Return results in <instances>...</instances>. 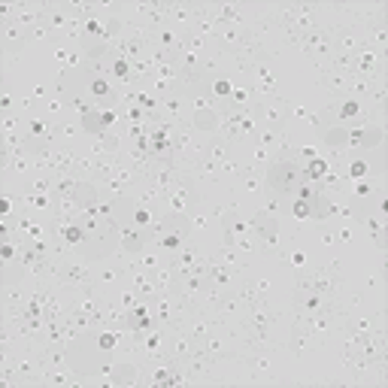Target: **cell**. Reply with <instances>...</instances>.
Masks as SVG:
<instances>
[{
	"label": "cell",
	"mask_w": 388,
	"mask_h": 388,
	"mask_svg": "<svg viewBox=\"0 0 388 388\" xmlns=\"http://www.w3.org/2000/svg\"><path fill=\"white\" fill-rule=\"evenodd\" d=\"M207 197H204V188H200V182L194 179V176L182 173L179 182L173 185L170 191L161 194V213H185L191 216L197 207H204Z\"/></svg>",
	"instance_id": "cell-1"
},
{
	"label": "cell",
	"mask_w": 388,
	"mask_h": 388,
	"mask_svg": "<svg viewBox=\"0 0 388 388\" xmlns=\"http://www.w3.org/2000/svg\"><path fill=\"white\" fill-rule=\"evenodd\" d=\"M264 185L270 191L282 194V197H291L297 194V188L304 185V164L301 161H270L267 170H264Z\"/></svg>",
	"instance_id": "cell-2"
},
{
	"label": "cell",
	"mask_w": 388,
	"mask_h": 388,
	"mask_svg": "<svg viewBox=\"0 0 388 388\" xmlns=\"http://www.w3.org/2000/svg\"><path fill=\"white\" fill-rule=\"evenodd\" d=\"M297 49H304V55L313 61L315 67H324L328 58L334 55V28L331 24H315L301 37Z\"/></svg>",
	"instance_id": "cell-3"
},
{
	"label": "cell",
	"mask_w": 388,
	"mask_h": 388,
	"mask_svg": "<svg viewBox=\"0 0 388 388\" xmlns=\"http://www.w3.org/2000/svg\"><path fill=\"white\" fill-rule=\"evenodd\" d=\"M310 282L313 291H319L324 301L346 294V273L340 261H328V267H310Z\"/></svg>",
	"instance_id": "cell-4"
},
{
	"label": "cell",
	"mask_w": 388,
	"mask_h": 388,
	"mask_svg": "<svg viewBox=\"0 0 388 388\" xmlns=\"http://www.w3.org/2000/svg\"><path fill=\"white\" fill-rule=\"evenodd\" d=\"M252 112L255 119H258V128H276V130H285L288 121H291V107L282 97H258V100L252 103Z\"/></svg>",
	"instance_id": "cell-5"
},
{
	"label": "cell",
	"mask_w": 388,
	"mask_h": 388,
	"mask_svg": "<svg viewBox=\"0 0 388 388\" xmlns=\"http://www.w3.org/2000/svg\"><path fill=\"white\" fill-rule=\"evenodd\" d=\"M252 234H255V240H258L261 246V255H279V218L276 216H270V213H264V209H258V213L252 216Z\"/></svg>",
	"instance_id": "cell-6"
},
{
	"label": "cell",
	"mask_w": 388,
	"mask_h": 388,
	"mask_svg": "<svg viewBox=\"0 0 388 388\" xmlns=\"http://www.w3.org/2000/svg\"><path fill=\"white\" fill-rule=\"evenodd\" d=\"M331 112V119H337V125L343 128H364V103L355 100V97H334V100L324 107Z\"/></svg>",
	"instance_id": "cell-7"
},
{
	"label": "cell",
	"mask_w": 388,
	"mask_h": 388,
	"mask_svg": "<svg viewBox=\"0 0 388 388\" xmlns=\"http://www.w3.org/2000/svg\"><path fill=\"white\" fill-rule=\"evenodd\" d=\"M240 364L249 370V379L252 382H279L273 376V364L267 358V352H243L240 355Z\"/></svg>",
	"instance_id": "cell-8"
},
{
	"label": "cell",
	"mask_w": 388,
	"mask_h": 388,
	"mask_svg": "<svg viewBox=\"0 0 388 388\" xmlns=\"http://www.w3.org/2000/svg\"><path fill=\"white\" fill-rule=\"evenodd\" d=\"M155 328H158V324H155L152 306H149L146 301H140L137 306H130V310H128V334H130V340L146 337V334L155 331Z\"/></svg>",
	"instance_id": "cell-9"
},
{
	"label": "cell",
	"mask_w": 388,
	"mask_h": 388,
	"mask_svg": "<svg viewBox=\"0 0 388 388\" xmlns=\"http://www.w3.org/2000/svg\"><path fill=\"white\" fill-rule=\"evenodd\" d=\"M252 234V225L243 222V216L237 209H227L222 218V246H237V240Z\"/></svg>",
	"instance_id": "cell-10"
},
{
	"label": "cell",
	"mask_w": 388,
	"mask_h": 388,
	"mask_svg": "<svg viewBox=\"0 0 388 388\" xmlns=\"http://www.w3.org/2000/svg\"><path fill=\"white\" fill-rule=\"evenodd\" d=\"M119 249L137 258L140 252L149 249V237H146V231H140V227H134V225H119Z\"/></svg>",
	"instance_id": "cell-11"
},
{
	"label": "cell",
	"mask_w": 388,
	"mask_h": 388,
	"mask_svg": "<svg viewBox=\"0 0 388 388\" xmlns=\"http://www.w3.org/2000/svg\"><path fill=\"white\" fill-rule=\"evenodd\" d=\"M279 315H282V313L276 310V306H270V304L261 297L258 304L246 306V315H243V319L249 322V324H258V328H270V324L279 322Z\"/></svg>",
	"instance_id": "cell-12"
},
{
	"label": "cell",
	"mask_w": 388,
	"mask_h": 388,
	"mask_svg": "<svg viewBox=\"0 0 388 388\" xmlns=\"http://www.w3.org/2000/svg\"><path fill=\"white\" fill-rule=\"evenodd\" d=\"M185 173H188V176H194V179H197L200 185H218V182H222V176H225V173H222V164L209 161L207 155L200 158V161H194V164H191Z\"/></svg>",
	"instance_id": "cell-13"
},
{
	"label": "cell",
	"mask_w": 388,
	"mask_h": 388,
	"mask_svg": "<svg viewBox=\"0 0 388 388\" xmlns=\"http://www.w3.org/2000/svg\"><path fill=\"white\" fill-rule=\"evenodd\" d=\"M237 276H240V273H234L231 267H225V264L207 258V285L222 288V291H231L234 282H237Z\"/></svg>",
	"instance_id": "cell-14"
},
{
	"label": "cell",
	"mask_w": 388,
	"mask_h": 388,
	"mask_svg": "<svg viewBox=\"0 0 388 388\" xmlns=\"http://www.w3.org/2000/svg\"><path fill=\"white\" fill-rule=\"evenodd\" d=\"M319 85L331 97H346L349 94V76L337 73V70H331V67H319Z\"/></svg>",
	"instance_id": "cell-15"
},
{
	"label": "cell",
	"mask_w": 388,
	"mask_h": 388,
	"mask_svg": "<svg viewBox=\"0 0 388 388\" xmlns=\"http://www.w3.org/2000/svg\"><path fill=\"white\" fill-rule=\"evenodd\" d=\"M185 121H188L191 130L218 134V107H216V110H194V112H185Z\"/></svg>",
	"instance_id": "cell-16"
},
{
	"label": "cell",
	"mask_w": 388,
	"mask_h": 388,
	"mask_svg": "<svg viewBox=\"0 0 388 388\" xmlns=\"http://www.w3.org/2000/svg\"><path fill=\"white\" fill-rule=\"evenodd\" d=\"M167 24H176L179 31H191L194 28V3H167Z\"/></svg>",
	"instance_id": "cell-17"
},
{
	"label": "cell",
	"mask_w": 388,
	"mask_h": 388,
	"mask_svg": "<svg viewBox=\"0 0 388 388\" xmlns=\"http://www.w3.org/2000/svg\"><path fill=\"white\" fill-rule=\"evenodd\" d=\"M188 240H191V234H188V231H164L152 246H155V249L161 252V255H167V258H173V255L179 252Z\"/></svg>",
	"instance_id": "cell-18"
},
{
	"label": "cell",
	"mask_w": 388,
	"mask_h": 388,
	"mask_svg": "<svg viewBox=\"0 0 388 388\" xmlns=\"http://www.w3.org/2000/svg\"><path fill=\"white\" fill-rule=\"evenodd\" d=\"M358 227H364V231L373 237L376 249L385 252V246H388L385 240H388V237H385V218L382 216H379V213H364V216H361V222H358Z\"/></svg>",
	"instance_id": "cell-19"
},
{
	"label": "cell",
	"mask_w": 388,
	"mask_h": 388,
	"mask_svg": "<svg viewBox=\"0 0 388 388\" xmlns=\"http://www.w3.org/2000/svg\"><path fill=\"white\" fill-rule=\"evenodd\" d=\"M252 73H255V91H258V97H276V82H273V73L267 67V61H258V64H252Z\"/></svg>",
	"instance_id": "cell-20"
},
{
	"label": "cell",
	"mask_w": 388,
	"mask_h": 388,
	"mask_svg": "<svg viewBox=\"0 0 388 388\" xmlns=\"http://www.w3.org/2000/svg\"><path fill=\"white\" fill-rule=\"evenodd\" d=\"M128 276V267H94V285L103 291L119 288Z\"/></svg>",
	"instance_id": "cell-21"
},
{
	"label": "cell",
	"mask_w": 388,
	"mask_h": 388,
	"mask_svg": "<svg viewBox=\"0 0 388 388\" xmlns=\"http://www.w3.org/2000/svg\"><path fill=\"white\" fill-rule=\"evenodd\" d=\"M385 128L382 125H364L358 128V152H373V149L382 146Z\"/></svg>",
	"instance_id": "cell-22"
},
{
	"label": "cell",
	"mask_w": 388,
	"mask_h": 388,
	"mask_svg": "<svg viewBox=\"0 0 388 388\" xmlns=\"http://www.w3.org/2000/svg\"><path fill=\"white\" fill-rule=\"evenodd\" d=\"M258 100V91H255V85H240V88H234L231 97H227V107H231L234 112H243V110H249L252 103Z\"/></svg>",
	"instance_id": "cell-23"
},
{
	"label": "cell",
	"mask_w": 388,
	"mask_h": 388,
	"mask_svg": "<svg viewBox=\"0 0 388 388\" xmlns=\"http://www.w3.org/2000/svg\"><path fill=\"white\" fill-rule=\"evenodd\" d=\"M121 149H125V140H121L119 130H107V134L97 137L94 155H121Z\"/></svg>",
	"instance_id": "cell-24"
},
{
	"label": "cell",
	"mask_w": 388,
	"mask_h": 388,
	"mask_svg": "<svg viewBox=\"0 0 388 388\" xmlns=\"http://www.w3.org/2000/svg\"><path fill=\"white\" fill-rule=\"evenodd\" d=\"M207 158H209V161H216V164H225L227 158H234V143H227L225 137L213 134V140L207 143Z\"/></svg>",
	"instance_id": "cell-25"
},
{
	"label": "cell",
	"mask_w": 388,
	"mask_h": 388,
	"mask_svg": "<svg viewBox=\"0 0 388 388\" xmlns=\"http://www.w3.org/2000/svg\"><path fill=\"white\" fill-rule=\"evenodd\" d=\"M237 182H240L243 194H261L264 188H267V185H264V170H258L252 161H249V170H246Z\"/></svg>",
	"instance_id": "cell-26"
},
{
	"label": "cell",
	"mask_w": 388,
	"mask_h": 388,
	"mask_svg": "<svg viewBox=\"0 0 388 388\" xmlns=\"http://www.w3.org/2000/svg\"><path fill=\"white\" fill-rule=\"evenodd\" d=\"M331 170V164H328V158L319 155V158H313V161H306L304 164V182H310V185H319L324 179V173Z\"/></svg>",
	"instance_id": "cell-27"
},
{
	"label": "cell",
	"mask_w": 388,
	"mask_h": 388,
	"mask_svg": "<svg viewBox=\"0 0 388 388\" xmlns=\"http://www.w3.org/2000/svg\"><path fill=\"white\" fill-rule=\"evenodd\" d=\"M376 82H379L376 76H349V97H355V100L370 97V91H373Z\"/></svg>",
	"instance_id": "cell-28"
},
{
	"label": "cell",
	"mask_w": 388,
	"mask_h": 388,
	"mask_svg": "<svg viewBox=\"0 0 388 388\" xmlns=\"http://www.w3.org/2000/svg\"><path fill=\"white\" fill-rule=\"evenodd\" d=\"M79 128H82L88 137L107 134V128H103V121H100V107H97L94 112H88V116H79Z\"/></svg>",
	"instance_id": "cell-29"
},
{
	"label": "cell",
	"mask_w": 388,
	"mask_h": 388,
	"mask_svg": "<svg viewBox=\"0 0 388 388\" xmlns=\"http://www.w3.org/2000/svg\"><path fill=\"white\" fill-rule=\"evenodd\" d=\"M373 194H382V185H379L376 179H355V188H352V200H367L373 197Z\"/></svg>",
	"instance_id": "cell-30"
},
{
	"label": "cell",
	"mask_w": 388,
	"mask_h": 388,
	"mask_svg": "<svg viewBox=\"0 0 388 388\" xmlns=\"http://www.w3.org/2000/svg\"><path fill=\"white\" fill-rule=\"evenodd\" d=\"M282 134H285V130H276V128H258V130H255V146H264V149H267V146H279V137Z\"/></svg>",
	"instance_id": "cell-31"
},
{
	"label": "cell",
	"mask_w": 388,
	"mask_h": 388,
	"mask_svg": "<svg viewBox=\"0 0 388 388\" xmlns=\"http://www.w3.org/2000/svg\"><path fill=\"white\" fill-rule=\"evenodd\" d=\"M43 40H58V37L46 28V24H33V28L24 31V43H28V46L31 43H43Z\"/></svg>",
	"instance_id": "cell-32"
},
{
	"label": "cell",
	"mask_w": 388,
	"mask_h": 388,
	"mask_svg": "<svg viewBox=\"0 0 388 388\" xmlns=\"http://www.w3.org/2000/svg\"><path fill=\"white\" fill-rule=\"evenodd\" d=\"M188 218H191V231H207V227H209V222H213V216H209V209H207V204L194 209V213H191Z\"/></svg>",
	"instance_id": "cell-33"
},
{
	"label": "cell",
	"mask_w": 388,
	"mask_h": 388,
	"mask_svg": "<svg viewBox=\"0 0 388 388\" xmlns=\"http://www.w3.org/2000/svg\"><path fill=\"white\" fill-rule=\"evenodd\" d=\"M231 91H234V85L227 82V79H213V94L218 103H225L227 97H231Z\"/></svg>",
	"instance_id": "cell-34"
},
{
	"label": "cell",
	"mask_w": 388,
	"mask_h": 388,
	"mask_svg": "<svg viewBox=\"0 0 388 388\" xmlns=\"http://www.w3.org/2000/svg\"><path fill=\"white\" fill-rule=\"evenodd\" d=\"M270 161H273V158L267 155V149H264V146H252V164L258 167V170H267Z\"/></svg>",
	"instance_id": "cell-35"
},
{
	"label": "cell",
	"mask_w": 388,
	"mask_h": 388,
	"mask_svg": "<svg viewBox=\"0 0 388 388\" xmlns=\"http://www.w3.org/2000/svg\"><path fill=\"white\" fill-rule=\"evenodd\" d=\"M119 304L125 306V310H130V306H137V304H140V294H137L134 288H125V291L119 294Z\"/></svg>",
	"instance_id": "cell-36"
},
{
	"label": "cell",
	"mask_w": 388,
	"mask_h": 388,
	"mask_svg": "<svg viewBox=\"0 0 388 388\" xmlns=\"http://www.w3.org/2000/svg\"><path fill=\"white\" fill-rule=\"evenodd\" d=\"M313 158H319V149H315V146H301V149H297V161H301V164L313 161Z\"/></svg>",
	"instance_id": "cell-37"
},
{
	"label": "cell",
	"mask_w": 388,
	"mask_h": 388,
	"mask_svg": "<svg viewBox=\"0 0 388 388\" xmlns=\"http://www.w3.org/2000/svg\"><path fill=\"white\" fill-rule=\"evenodd\" d=\"M46 110H49V116H58V112L67 110V107H64V100H61V97H46Z\"/></svg>",
	"instance_id": "cell-38"
},
{
	"label": "cell",
	"mask_w": 388,
	"mask_h": 388,
	"mask_svg": "<svg viewBox=\"0 0 388 388\" xmlns=\"http://www.w3.org/2000/svg\"><path fill=\"white\" fill-rule=\"evenodd\" d=\"M55 125H58V137H61V140H73L76 128L70 125V121H55Z\"/></svg>",
	"instance_id": "cell-39"
},
{
	"label": "cell",
	"mask_w": 388,
	"mask_h": 388,
	"mask_svg": "<svg viewBox=\"0 0 388 388\" xmlns=\"http://www.w3.org/2000/svg\"><path fill=\"white\" fill-rule=\"evenodd\" d=\"M334 234H337V240H343V243H352V237H355V231H352V227H346V225L337 227Z\"/></svg>",
	"instance_id": "cell-40"
},
{
	"label": "cell",
	"mask_w": 388,
	"mask_h": 388,
	"mask_svg": "<svg viewBox=\"0 0 388 388\" xmlns=\"http://www.w3.org/2000/svg\"><path fill=\"white\" fill-rule=\"evenodd\" d=\"M319 240H322L324 246H334V243H337V234H334V231H331V227H322V234H319Z\"/></svg>",
	"instance_id": "cell-41"
},
{
	"label": "cell",
	"mask_w": 388,
	"mask_h": 388,
	"mask_svg": "<svg viewBox=\"0 0 388 388\" xmlns=\"http://www.w3.org/2000/svg\"><path fill=\"white\" fill-rule=\"evenodd\" d=\"M288 261H291V267H304V264H306V255H304V252H291Z\"/></svg>",
	"instance_id": "cell-42"
},
{
	"label": "cell",
	"mask_w": 388,
	"mask_h": 388,
	"mask_svg": "<svg viewBox=\"0 0 388 388\" xmlns=\"http://www.w3.org/2000/svg\"><path fill=\"white\" fill-rule=\"evenodd\" d=\"M15 128H19V119H15V116H6V119H3V134H13Z\"/></svg>",
	"instance_id": "cell-43"
},
{
	"label": "cell",
	"mask_w": 388,
	"mask_h": 388,
	"mask_svg": "<svg viewBox=\"0 0 388 388\" xmlns=\"http://www.w3.org/2000/svg\"><path fill=\"white\" fill-rule=\"evenodd\" d=\"M0 107H3V110L13 107V94H10V91H3V97H0Z\"/></svg>",
	"instance_id": "cell-44"
},
{
	"label": "cell",
	"mask_w": 388,
	"mask_h": 388,
	"mask_svg": "<svg viewBox=\"0 0 388 388\" xmlns=\"http://www.w3.org/2000/svg\"><path fill=\"white\" fill-rule=\"evenodd\" d=\"M291 116H294V119H306L310 112H306V107H294V110H291Z\"/></svg>",
	"instance_id": "cell-45"
},
{
	"label": "cell",
	"mask_w": 388,
	"mask_h": 388,
	"mask_svg": "<svg viewBox=\"0 0 388 388\" xmlns=\"http://www.w3.org/2000/svg\"><path fill=\"white\" fill-rule=\"evenodd\" d=\"M33 97H46V85H33Z\"/></svg>",
	"instance_id": "cell-46"
}]
</instances>
